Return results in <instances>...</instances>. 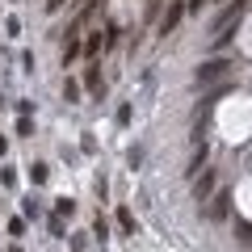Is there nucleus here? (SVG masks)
Returning <instances> with one entry per match:
<instances>
[{"instance_id": "obj_1", "label": "nucleus", "mask_w": 252, "mask_h": 252, "mask_svg": "<svg viewBox=\"0 0 252 252\" xmlns=\"http://www.w3.org/2000/svg\"><path fill=\"white\" fill-rule=\"evenodd\" d=\"M227 67H235V63H227V59L202 63V67H198V84H210V80H219V76H227Z\"/></svg>"}, {"instance_id": "obj_2", "label": "nucleus", "mask_w": 252, "mask_h": 252, "mask_svg": "<svg viewBox=\"0 0 252 252\" xmlns=\"http://www.w3.org/2000/svg\"><path fill=\"white\" fill-rule=\"evenodd\" d=\"M181 13H185V4H181V0H172V4H168V13L160 17V34H172V30H177Z\"/></svg>"}, {"instance_id": "obj_3", "label": "nucleus", "mask_w": 252, "mask_h": 252, "mask_svg": "<svg viewBox=\"0 0 252 252\" xmlns=\"http://www.w3.org/2000/svg\"><path fill=\"white\" fill-rule=\"evenodd\" d=\"M84 89H89V93H97V97L105 93V84H101V72H97V67H89V72H84Z\"/></svg>"}, {"instance_id": "obj_4", "label": "nucleus", "mask_w": 252, "mask_h": 252, "mask_svg": "<svg viewBox=\"0 0 252 252\" xmlns=\"http://www.w3.org/2000/svg\"><path fill=\"white\" fill-rule=\"evenodd\" d=\"M210 189H215V172H210V168H206V172H202V181H198V189H193V193H198V202H202V198H206Z\"/></svg>"}, {"instance_id": "obj_5", "label": "nucleus", "mask_w": 252, "mask_h": 252, "mask_svg": "<svg viewBox=\"0 0 252 252\" xmlns=\"http://www.w3.org/2000/svg\"><path fill=\"white\" fill-rule=\"evenodd\" d=\"M227 202H231V198H227V193H219V198L210 202V219H227Z\"/></svg>"}, {"instance_id": "obj_6", "label": "nucleus", "mask_w": 252, "mask_h": 252, "mask_svg": "<svg viewBox=\"0 0 252 252\" xmlns=\"http://www.w3.org/2000/svg\"><path fill=\"white\" fill-rule=\"evenodd\" d=\"M80 46H84V55H89V59H93V55H97V51H101V46H105V42H101V34H89V38H84Z\"/></svg>"}, {"instance_id": "obj_7", "label": "nucleus", "mask_w": 252, "mask_h": 252, "mask_svg": "<svg viewBox=\"0 0 252 252\" xmlns=\"http://www.w3.org/2000/svg\"><path fill=\"white\" fill-rule=\"evenodd\" d=\"M235 235H240L244 244L252 248V223H244V219H235Z\"/></svg>"}, {"instance_id": "obj_8", "label": "nucleus", "mask_w": 252, "mask_h": 252, "mask_svg": "<svg viewBox=\"0 0 252 252\" xmlns=\"http://www.w3.org/2000/svg\"><path fill=\"white\" fill-rule=\"evenodd\" d=\"M118 227H122V231H135V215H130V210H118Z\"/></svg>"}, {"instance_id": "obj_9", "label": "nucleus", "mask_w": 252, "mask_h": 252, "mask_svg": "<svg viewBox=\"0 0 252 252\" xmlns=\"http://www.w3.org/2000/svg\"><path fill=\"white\" fill-rule=\"evenodd\" d=\"M202 164H206V143H202V147H198V152H193V164H189V172H198V168H202Z\"/></svg>"}, {"instance_id": "obj_10", "label": "nucleus", "mask_w": 252, "mask_h": 252, "mask_svg": "<svg viewBox=\"0 0 252 252\" xmlns=\"http://www.w3.org/2000/svg\"><path fill=\"white\" fill-rule=\"evenodd\" d=\"M80 51H84V46H80V42H76V38H72V42H67V51H63V63H72V59H76V55H80Z\"/></svg>"}, {"instance_id": "obj_11", "label": "nucleus", "mask_w": 252, "mask_h": 252, "mask_svg": "<svg viewBox=\"0 0 252 252\" xmlns=\"http://www.w3.org/2000/svg\"><path fill=\"white\" fill-rule=\"evenodd\" d=\"M63 97H67V101H76V97H80V84H76V80H67V84H63Z\"/></svg>"}, {"instance_id": "obj_12", "label": "nucleus", "mask_w": 252, "mask_h": 252, "mask_svg": "<svg viewBox=\"0 0 252 252\" xmlns=\"http://www.w3.org/2000/svg\"><path fill=\"white\" fill-rule=\"evenodd\" d=\"M55 9H63V0H46V13H55Z\"/></svg>"}, {"instance_id": "obj_13", "label": "nucleus", "mask_w": 252, "mask_h": 252, "mask_svg": "<svg viewBox=\"0 0 252 252\" xmlns=\"http://www.w3.org/2000/svg\"><path fill=\"white\" fill-rule=\"evenodd\" d=\"M202 4H206V0H189V9H202Z\"/></svg>"}]
</instances>
